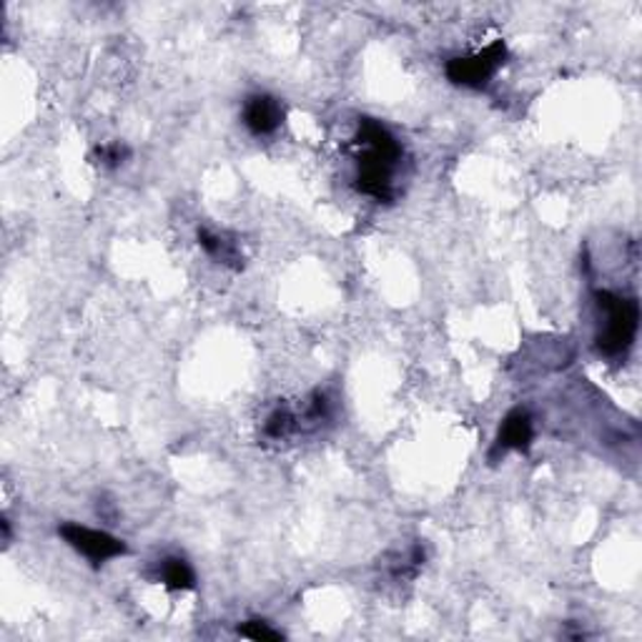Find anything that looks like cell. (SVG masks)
Wrapping results in <instances>:
<instances>
[{"label": "cell", "instance_id": "7a4b0ae2", "mask_svg": "<svg viewBox=\"0 0 642 642\" xmlns=\"http://www.w3.org/2000/svg\"><path fill=\"white\" fill-rule=\"evenodd\" d=\"M600 324L595 344L600 354L622 356L632 347L640 327V306L632 297L615 294V291H597Z\"/></svg>", "mask_w": 642, "mask_h": 642}, {"label": "cell", "instance_id": "5b68a950", "mask_svg": "<svg viewBox=\"0 0 642 642\" xmlns=\"http://www.w3.org/2000/svg\"><path fill=\"white\" fill-rule=\"evenodd\" d=\"M534 437V421L532 414L523 410H512L505 419H502V427L498 432V440H494L490 450V462H498L505 457L507 452H527L532 444Z\"/></svg>", "mask_w": 642, "mask_h": 642}, {"label": "cell", "instance_id": "52a82bcc", "mask_svg": "<svg viewBox=\"0 0 642 642\" xmlns=\"http://www.w3.org/2000/svg\"><path fill=\"white\" fill-rule=\"evenodd\" d=\"M199 247L214 259V262L229 266V269H243V254L237 241H231L226 234H216L211 229H199Z\"/></svg>", "mask_w": 642, "mask_h": 642}, {"label": "cell", "instance_id": "ba28073f", "mask_svg": "<svg viewBox=\"0 0 642 642\" xmlns=\"http://www.w3.org/2000/svg\"><path fill=\"white\" fill-rule=\"evenodd\" d=\"M159 577L168 590H193L197 588V572L189 565V559L171 555L159 565Z\"/></svg>", "mask_w": 642, "mask_h": 642}, {"label": "cell", "instance_id": "6da1fadb", "mask_svg": "<svg viewBox=\"0 0 642 642\" xmlns=\"http://www.w3.org/2000/svg\"><path fill=\"white\" fill-rule=\"evenodd\" d=\"M354 141L362 149L356 159V189L379 203H392L396 199L394 171L402 161V143L374 118H360Z\"/></svg>", "mask_w": 642, "mask_h": 642}, {"label": "cell", "instance_id": "30bf717a", "mask_svg": "<svg viewBox=\"0 0 642 642\" xmlns=\"http://www.w3.org/2000/svg\"><path fill=\"white\" fill-rule=\"evenodd\" d=\"M239 635L249 638V640H256V642H279V640H284L281 632L269 628V622H264V620H249V622L239 625Z\"/></svg>", "mask_w": 642, "mask_h": 642}, {"label": "cell", "instance_id": "3957f363", "mask_svg": "<svg viewBox=\"0 0 642 642\" xmlns=\"http://www.w3.org/2000/svg\"><path fill=\"white\" fill-rule=\"evenodd\" d=\"M505 61H507L505 40H494V43H490L473 55H460V59L446 61L444 73L454 86L484 88L494 78V73L505 66Z\"/></svg>", "mask_w": 642, "mask_h": 642}, {"label": "cell", "instance_id": "277c9868", "mask_svg": "<svg viewBox=\"0 0 642 642\" xmlns=\"http://www.w3.org/2000/svg\"><path fill=\"white\" fill-rule=\"evenodd\" d=\"M59 534L68 547L76 550L78 555H84L88 563L93 565H103L109 563V559L128 555V544L124 540L113 538V534L103 530H93V527L66 523L59 527Z\"/></svg>", "mask_w": 642, "mask_h": 642}, {"label": "cell", "instance_id": "9c48e42d", "mask_svg": "<svg viewBox=\"0 0 642 642\" xmlns=\"http://www.w3.org/2000/svg\"><path fill=\"white\" fill-rule=\"evenodd\" d=\"M93 159L96 164H101L103 168H118L131 159V149L121 141H111V143L99 146V149L93 151Z\"/></svg>", "mask_w": 642, "mask_h": 642}, {"label": "cell", "instance_id": "8992f818", "mask_svg": "<svg viewBox=\"0 0 642 642\" xmlns=\"http://www.w3.org/2000/svg\"><path fill=\"white\" fill-rule=\"evenodd\" d=\"M284 105L279 99H274L269 93H256L249 96L247 103H243V126L249 128L254 136H272L279 131V126L284 124Z\"/></svg>", "mask_w": 642, "mask_h": 642}]
</instances>
